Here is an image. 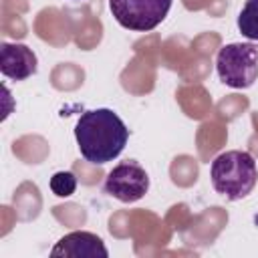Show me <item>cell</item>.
I'll return each mask as SVG.
<instances>
[{
    "instance_id": "cell-1",
    "label": "cell",
    "mask_w": 258,
    "mask_h": 258,
    "mask_svg": "<svg viewBox=\"0 0 258 258\" xmlns=\"http://www.w3.org/2000/svg\"><path fill=\"white\" fill-rule=\"evenodd\" d=\"M75 139L81 155L93 165H105L121 155L129 129L123 119L107 107L85 111L75 125Z\"/></svg>"
},
{
    "instance_id": "cell-2",
    "label": "cell",
    "mask_w": 258,
    "mask_h": 258,
    "mask_svg": "<svg viewBox=\"0 0 258 258\" xmlns=\"http://www.w3.org/2000/svg\"><path fill=\"white\" fill-rule=\"evenodd\" d=\"M210 179L216 194L230 202H238L252 194L258 181V167L252 153L232 149L214 157L210 165Z\"/></svg>"
},
{
    "instance_id": "cell-3",
    "label": "cell",
    "mask_w": 258,
    "mask_h": 258,
    "mask_svg": "<svg viewBox=\"0 0 258 258\" xmlns=\"http://www.w3.org/2000/svg\"><path fill=\"white\" fill-rule=\"evenodd\" d=\"M220 81L230 89H248L258 79V44L230 42L216 56Z\"/></svg>"
},
{
    "instance_id": "cell-4",
    "label": "cell",
    "mask_w": 258,
    "mask_h": 258,
    "mask_svg": "<svg viewBox=\"0 0 258 258\" xmlns=\"http://www.w3.org/2000/svg\"><path fill=\"white\" fill-rule=\"evenodd\" d=\"M173 0H109L113 18L127 30L147 32L159 26Z\"/></svg>"
},
{
    "instance_id": "cell-5",
    "label": "cell",
    "mask_w": 258,
    "mask_h": 258,
    "mask_svg": "<svg viewBox=\"0 0 258 258\" xmlns=\"http://www.w3.org/2000/svg\"><path fill=\"white\" fill-rule=\"evenodd\" d=\"M103 189L107 196L123 204H133L149 191V175L139 161L127 159V161L117 163L107 173Z\"/></svg>"
},
{
    "instance_id": "cell-6",
    "label": "cell",
    "mask_w": 258,
    "mask_h": 258,
    "mask_svg": "<svg viewBox=\"0 0 258 258\" xmlns=\"http://www.w3.org/2000/svg\"><path fill=\"white\" fill-rule=\"evenodd\" d=\"M50 256L54 258H107L109 250L105 246V242L93 234V232H85V230H75L64 234L50 250Z\"/></svg>"
},
{
    "instance_id": "cell-7",
    "label": "cell",
    "mask_w": 258,
    "mask_h": 258,
    "mask_svg": "<svg viewBox=\"0 0 258 258\" xmlns=\"http://www.w3.org/2000/svg\"><path fill=\"white\" fill-rule=\"evenodd\" d=\"M38 69L34 50L22 42L0 44V73L10 81H26Z\"/></svg>"
},
{
    "instance_id": "cell-8",
    "label": "cell",
    "mask_w": 258,
    "mask_h": 258,
    "mask_svg": "<svg viewBox=\"0 0 258 258\" xmlns=\"http://www.w3.org/2000/svg\"><path fill=\"white\" fill-rule=\"evenodd\" d=\"M238 30L252 42H258V0H246L238 14Z\"/></svg>"
},
{
    "instance_id": "cell-9",
    "label": "cell",
    "mask_w": 258,
    "mask_h": 258,
    "mask_svg": "<svg viewBox=\"0 0 258 258\" xmlns=\"http://www.w3.org/2000/svg\"><path fill=\"white\" fill-rule=\"evenodd\" d=\"M50 189L56 198H71L77 189V177L73 171H56L50 177Z\"/></svg>"
}]
</instances>
